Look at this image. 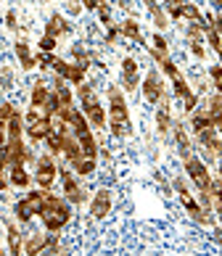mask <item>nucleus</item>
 <instances>
[{
	"label": "nucleus",
	"instance_id": "1",
	"mask_svg": "<svg viewBox=\"0 0 222 256\" xmlns=\"http://www.w3.org/2000/svg\"><path fill=\"white\" fill-rule=\"evenodd\" d=\"M45 224L48 232H61L66 224L72 220V204L66 201L64 196H56L51 190H45V198H43V208L37 214Z\"/></svg>",
	"mask_w": 222,
	"mask_h": 256
},
{
	"label": "nucleus",
	"instance_id": "2",
	"mask_svg": "<svg viewBox=\"0 0 222 256\" xmlns=\"http://www.w3.org/2000/svg\"><path fill=\"white\" fill-rule=\"evenodd\" d=\"M109 130L114 138H127L132 132V122H130V108H127V100H124V90L117 88V84H111L109 88Z\"/></svg>",
	"mask_w": 222,
	"mask_h": 256
},
{
	"label": "nucleus",
	"instance_id": "3",
	"mask_svg": "<svg viewBox=\"0 0 222 256\" xmlns=\"http://www.w3.org/2000/svg\"><path fill=\"white\" fill-rule=\"evenodd\" d=\"M77 98H80L82 114L88 116V122H90V127H93V130H103L106 124H109V114H106L103 103H101L98 90H95L90 82L77 84Z\"/></svg>",
	"mask_w": 222,
	"mask_h": 256
},
{
	"label": "nucleus",
	"instance_id": "4",
	"mask_svg": "<svg viewBox=\"0 0 222 256\" xmlns=\"http://www.w3.org/2000/svg\"><path fill=\"white\" fill-rule=\"evenodd\" d=\"M53 130V119H48L43 108H30L24 116V135L32 140V143H43V140L51 135Z\"/></svg>",
	"mask_w": 222,
	"mask_h": 256
},
{
	"label": "nucleus",
	"instance_id": "5",
	"mask_svg": "<svg viewBox=\"0 0 222 256\" xmlns=\"http://www.w3.org/2000/svg\"><path fill=\"white\" fill-rule=\"evenodd\" d=\"M43 198H45V190H43V188H40V190H30L24 198H19V201L14 204V216H16V222L27 224L35 214H40Z\"/></svg>",
	"mask_w": 222,
	"mask_h": 256
},
{
	"label": "nucleus",
	"instance_id": "6",
	"mask_svg": "<svg viewBox=\"0 0 222 256\" xmlns=\"http://www.w3.org/2000/svg\"><path fill=\"white\" fill-rule=\"evenodd\" d=\"M172 185H175V190H177V196H180V204L185 206V212H188L198 224H209V222H211V216H209L211 212H209V208H204V206L196 201V198L190 196V190L185 188V182H182V177H175V182H172Z\"/></svg>",
	"mask_w": 222,
	"mask_h": 256
},
{
	"label": "nucleus",
	"instance_id": "7",
	"mask_svg": "<svg viewBox=\"0 0 222 256\" xmlns=\"http://www.w3.org/2000/svg\"><path fill=\"white\" fill-rule=\"evenodd\" d=\"M35 182L37 188H43V190H51L53 182H56V177H59V166H56V158L51 154H45L35 161Z\"/></svg>",
	"mask_w": 222,
	"mask_h": 256
},
{
	"label": "nucleus",
	"instance_id": "8",
	"mask_svg": "<svg viewBox=\"0 0 222 256\" xmlns=\"http://www.w3.org/2000/svg\"><path fill=\"white\" fill-rule=\"evenodd\" d=\"M59 177H61V185H64V198L69 201L72 206H80L88 201V193H85V188L77 182V174L72 169H59Z\"/></svg>",
	"mask_w": 222,
	"mask_h": 256
},
{
	"label": "nucleus",
	"instance_id": "9",
	"mask_svg": "<svg viewBox=\"0 0 222 256\" xmlns=\"http://www.w3.org/2000/svg\"><path fill=\"white\" fill-rule=\"evenodd\" d=\"M185 172H188L190 182L196 185L198 190H209V188H211V174H209V166H206L201 158H196L193 154L185 158Z\"/></svg>",
	"mask_w": 222,
	"mask_h": 256
},
{
	"label": "nucleus",
	"instance_id": "10",
	"mask_svg": "<svg viewBox=\"0 0 222 256\" xmlns=\"http://www.w3.org/2000/svg\"><path fill=\"white\" fill-rule=\"evenodd\" d=\"M51 69L59 74V77H64L69 84H82L85 82V74H88V66H82V64H69V61H64V58H56Z\"/></svg>",
	"mask_w": 222,
	"mask_h": 256
},
{
	"label": "nucleus",
	"instance_id": "11",
	"mask_svg": "<svg viewBox=\"0 0 222 256\" xmlns=\"http://www.w3.org/2000/svg\"><path fill=\"white\" fill-rule=\"evenodd\" d=\"M140 90H143V98L156 106V103L164 98V80H161V74L156 69L146 72V77H143V82H140Z\"/></svg>",
	"mask_w": 222,
	"mask_h": 256
},
{
	"label": "nucleus",
	"instance_id": "12",
	"mask_svg": "<svg viewBox=\"0 0 222 256\" xmlns=\"http://www.w3.org/2000/svg\"><path fill=\"white\" fill-rule=\"evenodd\" d=\"M111 206H114V196L109 188H101L95 190L93 198H90V216L93 220H106L111 214Z\"/></svg>",
	"mask_w": 222,
	"mask_h": 256
},
{
	"label": "nucleus",
	"instance_id": "13",
	"mask_svg": "<svg viewBox=\"0 0 222 256\" xmlns=\"http://www.w3.org/2000/svg\"><path fill=\"white\" fill-rule=\"evenodd\" d=\"M140 88V66L132 56L122 58V90L124 92H135Z\"/></svg>",
	"mask_w": 222,
	"mask_h": 256
},
{
	"label": "nucleus",
	"instance_id": "14",
	"mask_svg": "<svg viewBox=\"0 0 222 256\" xmlns=\"http://www.w3.org/2000/svg\"><path fill=\"white\" fill-rule=\"evenodd\" d=\"M6 150H8V164H30V161H35V154L32 148L22 140H8L6 143Z\"/></svg>",
	"mask_w": 222,
	"mask_h": 256
},
{
	"label": "nucleus",
	"instance_id": "15",
	"mask_svg": "<svg viewBox=\"0 0 222 256\" xmlns=\"http://www.w3.org/2000/svg\"><path fill=\"white\" fill-rule=\"evenodd\" d=\"M32 180H35V177L27 172V164H11V166H8V182H11V188H22V190H30Z\"/></svg>",
	"mask_w": 222,
	"mask_h": 256
},
{
	"label": "nucleus",
	"instance_id": "16",
	"mask_svg": "<svg viewBox=\"0 0 222 256\" xmlns=\"http://www.w3.org/2000/svg\"><path fill=\"white\" fill-rule=\"evenodd\" d=\"M14 53H16L19 66H22L24 72H32L37 66V56L32 53V48H30V42H27V40H16L14 42Z\"/></svg>",
	"mask_w": 222,
	"mask_h": 256
},
{
	"label": "nucleus",
	"instance_id": "17",
	"mask_svg": "<svg viewBox=\"0 0 222 256\" xmlns=\"http://www.w3.org/2000/svg\"><path fill=\"white\" fill-rule=\"evenodd\" d=\"M201 146L209 150V156H219L222 154V138H219V127H209L204 132H198Z\"/></svg>",
	"mask_w": 222,
	"mask_h": 256
},
{
	"label": "nucleus",
	"instance_id": "18",
	"mask_svg": "<svg viewBox=\"0 0 222 256\" xmlns=\"http://www.w3.org/2000/svg\"><path fill=\"white\" fill-rule=\"evenodd\" d=\"M69 166H72V172L77 174V177H90L95 169H98V158L95 156H77L74 161H69Z\"/></svg>",
	"mask_w": 222,
	"mask_h": 256
},
{
	"label": "nucleus",
	"instance_id": "19",
	"mask_svg": "<svg viewBox=\"0 0 222 256\" xmlns=\"http://www.w3.org/2000/svg\"><path fill=\"white\" fill-rule=\"evenodd\" d=\"M69 32H72L69 18L61 16V14H51V18H48V24H45V34H53L56 40H59L61 34H69Z\"/></svg>",
	"mask_w": 222,
	"mask_h": 256
},
{
	"label": "nucleus",
	"instance_id": "20",
	"mask_svg": "<svg viewBox=\"0 0 222 256\" xmlns=\"http://www.w3.org/2000/svg\"><path fill=\"white\" fill-rule=\"evenodd\" d=\"M156 132H159V135L172 132V111H169V100L167 98H161L159 108H156Z\"/></svg>",
	"mask_w": 222,
	"mask_h": 256
},
{
	"label": "nucleus",
	"instance_id": "21",
	"mask_svg": "<svg viewBox=\"0 0 222 256\" xmlns=\"http://www.w3.org/2000/svg\"><path fill=\"white\" fill-rule=\"evenodd\" d=\"M48 235L51 232H30V235H24V254H43L45 251V246H48Z\"/></svg>",
	"mask_w": 222,
	"mask_h": 256
},
{
	"label": "nucleus",
	"instance_id": "22",
	"mask_svg": "<svg viewBox=\"0 0 222 256\" xmlns=\"http://www.w3.org/2000/svg\"><path fill=\"white\" fill-rule=\"evenodd\" d=\"M6 240H8V251L14 256L24 251V235L19 232V227L14 222H6Z\"/></svg>",
	"mask_w": 222,
	"mask_h": 256
},
{
	"label": "nucleus",
	"instance_id": "23",
	"mask_svg": "<svg viewBox=\"0 0 222 256\" xmlns=\"http://www.w3.org/2000/svg\"><path fill=\"white\" fill-rule=\"evenodd\" d=\"M48 98H51V88H48V82H45V80H37V82L32 84V92H30L32 108H43Z\"/></svg>",
	"mask_w": 222,
	"mask_h": 256
},
{
	"label": "nucleus",
	"instance_id": "24",
	"mask_svg": "<svg viewBox=\"0 0 222 256\" xmlns=\"http://www.w3.org/2000/svg\"><path fill=\"white\" fill-rule=\"evenodd\" d=\"M119 32H122V37H127V40H132V42H146L143 40V32H140V24L135 22V18L130 16V18H124V22L119 24Z\"/></svg>",
	"mask_w": 222,
	"mask_h": 256
},
{
	"label": "nucleus",
	"instance_id": "25",
	"mask_svg": "<svg viewBox=\"0 0 222 256\" xmlns=\"http://www.w3.org/2000/svg\"><path fill=\"white\" fill-rule=\"evenodd\" d=\"M206 114H209V119H211V124L214 127H222V92H214L209 100H206Z\"/></svg>",
	"mask_w": 222,
	"mask_h": 256
},
{
	"label": "nucleus",
	"instance_id": "26",
	"mask_svg": "<svg viewBox=\"0 0 222 256\" xmlns=\"http://www.w3.org/2000/svg\"><path fill=\"white\" fill-rule=\"evenodd\" d=\"M209 127H214L211 124V119H209V114H206V108L201 106V108H196V111H190V130L196 132H204V130H209Z\"/></svg>",
	"mask_w": 222,
	"mask_h": 256
},
{
	"label": "nucleus",
	"instance_id": "27",
	"mask_svg": "<svg viewBox=\"0 0 222 256\" xmlns=\"http://www.w3.org/2000/svg\"><path fill=\"white\" fill-rule=\"evenodd\" d=\"M77 140H80V148H82L85 156H95V158H98V140H95L93 130L80 132V135H77Z\"/></svg>",
	"mask_w": 222,
	"mask_h": 256
},
{
	"label": "nucleus",
	"instance_id": "28",
	"mask_svg": "<svg viewBox=\"0 0 222 256\" xmlns=\"http://www.w3.org/2000/svg\"><path fill=\"white\" fill-rule=\"evenodd\" d=\"M148 16H151L153 26H156V32H164L169 26V16H167V11H164V6H159V3L148 6Z\"/></svg>",
	"mask_w": 222,
	"mask_h": 256
},
{
	"label": "nucleus",
	"instance_id": "29",
	"mask_svg": "<svg viewBox=\"0 0 222 256\" xmlns=\"http://www.w3.org/2000/svg\"><path fill=\"white\" fill-rule=\"evenodd\" d=\"M6 130H8V140H22L24 138V114L22 111L14 114V116L6 122Z\"/></svg>",
	"mask_w": 222,
	"mask_h": 256
},
{
	"label": "nucleus",
	"instance_id": "30",
	"mask_svg": "<svg viewBox=\"0 0 222 256\" xmlns=\"http://www.w3.org/2000/svg\"><path fill=\"white\" fill-rule=\"evenodd\" d=\"M172 132H175V143H177L180 156L188 158V156H190V138H188L185 127H182V124H172Z\"/></svg>",
	"mask_w": 222,
	"mask_h": 256
},
{
	"label": "nucleus",
	"instance_id": "31",
	"mask_svg": "<svg viewBox=\"0 0 222 256\" xmlns=\"http://www.w3.org/2000/svg\"><path fill=\"white\" fill-rule=\"evenodd\" d=\"M204 40L211 45V50H214L219 58H222V34L214 30V26H209V24L204 26Z\"/></svg>",
	"mask_w": 222,
	"mask_h": 256
},
{
	"label": "nucleus",
	"instance_id": "32",
	"mask_svg": "<svg viewBox=\"0 0 222 256\" xmlns=\"http://www.w3.org/2000/svg\"><path fill=\"white\" fill-rule=\"evenodd\" d=\"M180 18H185V22H204V14H201V8L196 3H182V11H180Z\"/></svg>",
	"mask_w": 222,
	"mask_h": 256
},
{
	"label": "nucleus",
	"instance_id": "33",
	"mask_svg": "<svg viewBox=\"0 0 222 256\" xmlns=\"http://www.w3.org/2000/svg\"><path fill=\"white\" fill-rule=\"evenodd\" d=\"M43 143L48 146V154L51 156H61V132L59 130H51V135H48Z\"/></svg>",
	"mask_w": 222,
	"mask_h": 256
},
{
	"label": "nucleus",
	"instance_id": "34",
	"mask_svg": "<svg viewBox=\"0 0 222 256\" xmlns=\"http://www.w3.org/2000/svg\"><path fill=\"white\" fill-rule=\"evenodd\" d=\"M172 90H175V96L182 100V98H188L190 96V84H188V80L182 77V74H177V77H172Z\"/></svg>",
	"mask_w": 222,
	"mask_h": 256
},
{
	"label": "nucleus",
	"instance_id": "35",
	"mask_svg": "<svg viewBox=\"0 0 222 256\" xmlns=\"http://www.w3.org/2000/svg\"><path fill=\"white\" fill-rule=\"evenodd\" d=\"M182 3H185V0H164L161 6H164V11H167V16L177 22V18H180V11H182Z\"/></svg>",
	"mask_w": 222,
	"mask_h": 256
},
{
	"label": "nucleus",
	"instance_id": "36",
	"mask_svg": "<svg viewBox=\"0 0 222 256\" xmlns=\"http://www.w3.org/2000/svg\"><path fill=\"white\" fill-rule=\"evenodd\" d=\"M188 48H190V53L196 56L198 61H204V58H206V48H204V37H196V40H188Z\"/></svg>",
	"mask_w": 222,
	"mask_h": 256
},
{
	"label": "nucleus",
	"instance_id": "37",
	"mask_svg": "<svg viewBox=\"0 0 222 256\" xmlns=\"http://www.w3.org/2000/svg\"><path fill=\"white\" fill-rule=\"evenodd\" d=\"M95 14H98V18H101L103 26H114V24H117V22H114V14H111V6H109V3H103Z\"/></svg>",
	"mask_w": 222,
	"mask_h": 256
},
{
	"label": "nucleus",
	"instance_id": "38",
	"mask_svg": "<svg viewBox=\"0 0 222 256\" xmlns=\"http://www.w3.org/2000/svg\"><path fill=\"white\" fill-rule=\"evenodd\" d=\"M56 45H59V40H56L53 34H43L40 42H37V48H40V53H53Z\"/></svg>",
	"mask_w": 222,
	"mask_h": 256
},
{
	"label": "nucleus",
	"instance_id": "39",
	"mask_svg": "<svg viewBox=\"0 0 222 256\" xmlns=\"http://www.w3.org/2000/svg\"><path fill=\"white\" fill-rule=\"evenodd\" d=\"M72 56H74V64H82V66H88V69H90V53L85 50V48L74 45V48H72Z\"/></svg>",
	"mask_w": 222,
	"mask_h": 256
},
{
	"label": "nucleus",
	"instance_id": "40",
	"mask_svg": "<svg viewBox=\"0 0 222 256\" xmlns=\"http://www.w3.org/2000/svg\"><path fill=\"white\" fill-rule=\"evenodd\" d=\"M159 66H161V72H164V74H167V77H169V80H172V77H177V74H180V69H177V64H175V61H172V58H169V56H167V58H164V61L159 64Z\"/></svg>",
	"mask_w": 222,
	"mask_h": 256
},
{
	"label": "nucleus",
	"instance_id": "41",
	"mask_svg": "<svg viewBox=\"0 0 222 256\" xmlns=\"http://www.w3.org/2000/svg\"><path fill=\"white\" fill-rule=\"evenodd\" d=\"M151 48H156L159 53H167V56H169V45H167V40H164L161 32H156V34L151 37Z\"/></svg>",
	"mask_w": 222,
	"mask_h": 256
},
{
	"label": "nucleus",
	"instance_id": "42",
	"mask_svg": "<svg viewBox=\"0 0 222 256\" xmlns=\"http://www.w3.org/2000/svg\"><path fill=\"white\" fill-rule=\"evenodd\" d=\"M14 114H19V108L14 106L11 100H3V103H0V119H3V122H8Z\"/></svg>",
	"mask_w": 222,
	"mask_h": 256
},
{
	"label": "nucleus",
	"instance_id": "43",
	"mask_svg": "<svg viewBox=\"0 0 222 256\" xmlns=\"http://www.w3.org/2000/svg\"><path fill=\"white\" fill-rule=\"evenodd\" d=\"M122 37V32H119V24H114V26H106V45H114Z\"/></svg>",
	"mask_w": 222,
	"mask_h": 256
},
{
	"label": "nucleus",
	"instance_id": "44",
	"mask_svg": "<svg viewBox=\"0 0 222 256\" xmlns=\"http://www.w3.org/2000/svg\"><path fill=\"white\" fill-rule=\"evenodd\" d=\"M11 82H14V72H11V66H0V84L8 90L11 88Z\"/></svg>",
	"mask_w": 222,
	"mask_h": 256
},
{
	"label": "nucleus",
	"instance_id": "45",
	"mask_svg": "<svg viewBox=\"0 0 222 256\" xmlns=\"http://www.w3.org/2000/svg\"><path fill=\"white\" fill-rule=\"evenodd\" d=\"M182 108H185V114H190V111L198 108V96H196V92H190L188 98H182Z\"/></svg>",
	"mask_w": 222,
	"mask_h": 256
},
{
	"label": "nucleus",
	"instance_id": "46",
	"mask_svg": "<svg viewBox=\"0 0 222 256\" xmlns=\"http://www.w3.org/2000/svg\"><path fill=\"white\" fill-rule=\"evenodd\" d=\"M3 22H6V26H8L11 32H16V30H19V16H16V11H6Z\"/></svg>",
	"mask_w": 222,
	"mask_h": 256
},
{
	"label": "nucleus",
	"instance_id": "47",
	"mask_svg": "<svg viewBox=\"0 0 222 256\" xmlns=\"http://www.w3.org/2000/svg\"><path fill=\"white\" fill-rule=\"evenodd\" d=\"M53 61H56V56H53V53H37V66H40V69H48V66H53Z\"/></svg>",
	"mask_w": 222,
	"mask_h": 256
},
{
	"label": "nucleus",
	"instance_id": "48",
	"mask_svg": "<svg viewBox=\"0 0 222 256\" xmlns=\"http://www.w3.org/2000/svg\"><path fill=\"white\" fill-rule=\"evenodd\" d=\"M66 11H69L72 16L82 14V0H66Z\"/></svg>",
	"mask_w": 222,
	"mask_h": 256
},
{
	"label": "nucleus",
	"instance_id": "49",
	"mask_svg": "<svg viewBox=\"0 0 222 256\" xmlns=\"http://www.w3.org/2000/svg\"><path fill=\"white\" fill-rule=\"evenodd\" d=\"M103 3H106V0H82V8H85V11H98Z\"/></svg>",
	"mask_w": 222,
	"mask_h": 256
},
{
	"label": "nucleus",
	"instance_id": "50",
	"mask_svg": "<svg viewBox=\"0 0 222 256\" xmlns=\"http://www.w3.org/2000/svg\"><path fill=\"white\" fill-rule=\"evenodd\" d=\"M209 77H211V82H219L222 80V64L209 66Z\"/></svg>",
	"mask_w": 222,
	"mask_h": 256
},
{
	"label": "nucleus",
	"instance_id": "51",
	"mask_svg": "<svg viewBox=\"0 0 222 256\" xmlns=\"http://www.w3.org/2000/svg\"><path fill=\"white\" fill-rule=\"evenodd\" d=\"M8 150H6V146H0V172H8Z\"/></svg>",
	"mask_w": 222,
	"mask_h": 256
},
{
	"label": "nucleus",
	"instance_id": "52",
	"mask_svg": "<svg viewBox=\"0 0 222 256\" xmlns=\"http://www.w3.org/2000/svg\"><path fill=\"white\" fill-rule=\"evenodd\" d=\"M8 143V130H6V122L0 119V146H6Z\"/></svg>",
	"mask_w": 222,
	"mask_h": 256
},
{
	"label": "nucleus",
	"instance_id": "53",
	"mask_svg": "<svg viewBox=\"0 0 222 256\" xmlns=\"http://www.w3.org/2000/svg\"><path fill=\"white\" fill-rule=\"evenodd\" d=\"M8 172H0V193L6 190V188H11V182H8V177H6Z\"/></svg>",
	"mask_w": 222,
	"mask_h": 256
},
{
	"label": "nucleus",
	"instance_id": "54",
	"mask_svg": "<svg viewBox=\"0 0 222 256\" xmlns=\"http://www.w3.org/2000/svg\"><path fill=\"white\" fill-rule=\"evenodd\" d=\"M209 3H211V6H214V8H217V11H219V8H222V0H209Z\"/></svg>",
	"mask_w": 222,
	"mask_h": 256
},
{
	"label": "nucleus",
	"instance_id": "55",
	"mask_svg": "<svg viewBox=\"0 0 222 256\" xmlns=\"http://www.w3.org/2000/svg\"><path fill=\"white\" fill-rule=\"evenodd\" d=\"M153 3H159V0H143V6H146V8H148V6H153Z\"/></svg>",
	"mask_w": 222,
	"mask_h": 256
},
{
	"label": "nucleus",
	"instance_id": "56",
	"mask_svg": "<svg viewBox=\"0 0 222 256\" xmlns=\"http://www.w3.org/2000/svg\"><path fill=\"white\" fill-rule=\"evenodd\" d=\"M214 88H217V92H222V80H219V82H214Z\"/></svg>",
	"mask_w": 222,
	"mask_h": 256
},
{
	"label": "nucleus",
	"instance_id": "57",
	"mask_svg": "<svg viewBox=\"0 0 222 256\" xmlns=\"http://www.w3.org/2000/svg\"><path fill=\"white\" fill-rule=\"evenodd\" d=\"M219 177H222V161H219Z\"/></svg>",
	"mask_w": 222,
	"mask_h": 256
},
{
	"label": "nucleus",
	"instance_id": "58",
	"mask_svg": "<svg viewBox=\"0 0 222 256\" xmlns=\"http://www.w3.org/2000/svg\"><path fill=\"white\" fill-rule=\"evenodd\" d=\"M219 16H222V8H219Z\"/></svg>",
	"mask_w": 222,
	"mask_h": 256
},
{
	"label": "nucleus",
	"instance_id": "59",
	"mask_svg": "<svg viewBox=\"0 0 222 256\" xmlns=\"http://www.w3.org/2000/svg\"><path fill=\"white\" fill-rule=\"evenodd\" d=\"M0 3H3V0H0Z\"/></svg>",
	"mask_w": 222,
	"mask_h": 256
}]
</instances>
